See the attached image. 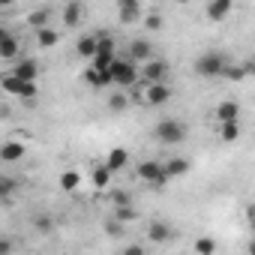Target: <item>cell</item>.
<instances>
[{
	"label": "cell",
	"mask_w": 255,
	"mask_h": 255,
	"mask_svg": "<svg viewBox=\"0 0 255 255\" xmlns=\"http://www.w3.org/2000/svg\"><path fill=\"white\" fill-rule=\"evenodd\" d=\"M111 78H114V87H135L141 84V69L132 57H126V60H114L111 63Z\"/></svg>",
	"instance_id": "obj_1"
},
{
	"label": "cell",
	"mask_w": 255,
	"mask_h": 255,
	"mask_svg": "<svg viewBox=\"0 0 255 255\" xmlns=\"http://www.w3.org/2000/svg\"><path fill=\"white\" fill-rule=\"evenodd\" d=\"M153 135H156L159 144H180V141L186 138V126H183V120H177V117H162V120L153 126Z\"/></svg>",
	"instance_id": "obj_2"
},
{
	"label": "cell",
	"mask_w": 255,
	"mask_h": 255,
	"mask_svg": "<svg viewBox=\"0 0 255 255\" xmlns=\"http://www.w3.org/2000/svg\"><path fill=\"white\" fill-rule=\"evenodd\" d=\"M225 66H228V60H225V54H219V51H204V54L195 60V72L204 75V78H216V75H222Z\"/></svg>",
	"instance_id": "obj_3"
},
{
	"label": "cell",
	"mask_w": 255,
	"mask_h": 255,
	"mask_svg": "<svg viewBox=\"0 0 255 255\" xmlns=\"http://www.w3.org/2000/svg\"><path fill=\"white\" fill-rule=\"evenodd\" d=\"M0 84H3V90L6 93H12V96H21V99H33L36 96V81H24V78H18L15 72L12 75H3V81H0Z\"/></svg>",
	"instance_id": "obj_4"
},
{
	"label": "cell",
	"mask_w": 255,
	"mask_h": 255,
	"mask_svg": "<svg viewBox=\"0 0 255 255\" xmlns=\"http://www.w3.org/2000/svg\"><path fill=\"white\" fill-rule=\"evenodd\" d=\"M147 105H165L171 99V87L168 81H156V84H147L144 81V96H141Z\"/></svg>",
	"instance_id": "obj_5"
},
{
	"label": "cell",
	"mask_w": 255,
	"mask_h": 255,
	"mask_svg": "<svg viewBox=\"0 0 255 255\" xmlns=\"http://www.w3.org/2000/svg\"><path fill=\"white\" fill-rule=\"evenodd\" d=\"M141 81H147V84L168 81V60H147L141 66Z\"/></svg>",
	"instance_id": "obj_6"
},
{
	"label": "cell",
	"mask_w": 255,
	"mask_h": 255,
	"mask_svg": "<svg viewBox=\"0 0 255 255\" xmlns=\"http://www.w3.org/2000/svg\"><path fill=\"white\" fill-rule=\"evenodd\" d=\"M117 12L123 24H135L141 18V0H117Z\"/></svg>",
	"instance_id": "obj_7"
},
{
	"label": "cell",
	"mask_w": 255,
	"mask_h": 255,
	"mask_svg": "<svg viewBox=\"0 0 255 255\" xmlns=\"http://www.w3.org/2000/svg\"><path fill=\"white\" fill-rule=\"evenodd\" d=\"M231 6H234V0H210L207 3V18L210 21H225L231 15Z\"/></svg>",
	"instance_id": "obj_8"
},
{
	"label": "cell",
	"mask_w": 255,
	"mask_h": 255,
	"mask_svg": "<svg viewBox=\"0 0 255 255\" xmlns=\"http://www.w3.org/2000/svg\"><path fill=\"white\" fill-rule=\"evenodd\" d=\"M84 81L90 84V87H111L114 84V78H111V72H105V69H96V66H90L87 72H84Z\"/></svg>",
	"instance_id": "obj_9"
},
{
	"label": "cell",
	"mask_w": 255,
	"mask_h": 255,
	"mask_svg": "<svg viewBox=\"0 0 255 255\" xmlns=\"http://www.w3.org/2000/svg\"><path fill=\"white\" fill-rule=\"evenodd\" d=\"M216 123H225V120H240V105L234 102V99H225V102H219L216 105Z\"/></svg>",
	"instance_id": "obj_10"
},
{
	"label": "cell",
	"mask_w": 255,
	"mask_h": 255,
	"mask_svg": "<svg viewBox=\"0 0 255 255\" xmlns=\"http://www.w3.org/2000/svg\"><path fill=\"white\" fill-rule=\"evenodd\" d=\"M150 54H153V48H150L147 39H132V42H129V57H132L135 63H147Z\"/></svg>",
	"instance_id": "obj_11"
},
{
	"label": "cell",
	"mask_w": 255,
	"mask_h": 255,
	"mask_svg": "<svg viewBox=\"0 0 255 255\" xmlns=\"http://www.w3.org/2000/svg\"><path fill=\"white\" fill-rule=\"evenodd\" d=\"M171 234H174V231H171L168 222H159V219H156V222L147 225V237H150L153 243H165V240H171Z\"/></svg>",
	"instance_id": "obj_12"
},
{
	"label": "cell",
	"mask_w": 255,
	"mask_h": 255,
	"mask_svg": "<svg viewBox=\"0 0 255 255\" xmlns=\"http://www.w3.org/2000/svg\"><path fill=\"white\" fill-rule=\"evenodd\" d=\"M81 12H84V6L78 3V0H69V3L63 6V24L66 27H78L81 24Z\"/></svg>",
	"instance_id": "obj_13"
},
{
	"label": "cell",
	"mask_w": 255,
	"mask_h": 255,
	"mask_svg": "<svg viewBox=\"0 0 255 255\" xmlns=\"http://www.w3.org/2000/svg\"><path fill=\"white\" fill-rule=\"evenodd\" d=\"M240 132H243V126H240V120H225V123H219V138H222L225 144L237 141V138H240Z\"/></svg>",
	"instance_id": "obj_14"
},
{
	"label": "cell",
	"mask_w": 255,
	"mask_h": 255,
	"mask_svg": "<svg viewBox=\"0 0 255 255\" xmlns=\"http://www.w3.org/2000/svg\"><path fill=\"white\" fill-rule=\"evenodd\" d=\"M0 159H3V162H18V159H24V144H21V141H6L3 147H0Z\"/></svg>",
	"instance_id": "obj_15"
},
{
	"label": "cell",
	"mask_w": 255,
	"mask_h": 255,
	"mask_svg": "<svg viewBox=\"0 0 255 255\" xmlns=\"http://www.w3.org/2000/svg\"><path fill=\"white\" fill-rule=\"evenodd\" d=\"M18 54V42H15V36L9 33V30H3L0 33V57L3 60H12Z\"/></svg>",
	"instance_id": "obj_16"
},
{
	"label": "cell",
	"mask_w": 255,
	"mask_h": 255,
	"mask_svg": "<svg viewBox=\"0 0 255 255\" xmlns=\"http://www.w3.org/2000/svg\"><path fill=\"white\" fill-rule=\"evenodd\" d=\"M111 168H108V162H102V165H93V174H90V180H93V186L96 189H108V183H111Z\"/></svg>",
	"instance_id": "obj_17"
},
{
	"label": "cell",
	"mask_w": 255,
	"mask_h": 255,
	"mask_svg": "<svg viewBox=\"0 0 255 255\" xmlns=\"http://www.w3.org/2000/svg\"><path fill=\"white\" fill-rule=\"evenodd\" d=\"M96 51H99V36H81V39H78V57L93 60Z\"/></svg>",
	"instance_id": "obj_18"
},
{
	"label": "cell",
	"mask_w": 255,
	"mask_h": 255,
	"mask_svg": "<svg viewBox=\"0 0 255 255\" xmlns=\"http://www.w3.org/2000/svg\"><path fill=\"white\" fill-rule=\"evenodd\" d=\"M18 78H24V81H36V75H39V66H36V60H21V63H15V69H12Z\"/></svg>",
	"instance_id": "obj_19"
},
{
	"label": "cell",
	"mask_w": 255,
	"mask_h": 255,
	"mask_svg": "<svg viewBox=\"0 0 255 255\" xmlns=\"http://www.w3.org/2000/svg\"><path fill=\"white\" fill-rule=\"evenodd\" d=\"M105 162H108L111 171H120V168H126V162H129V153H126L123 147H114V150L105 156Z\"/></svg>",
	"instance_id": "obj_20"
},
{
	"label": "cell",
	"mask_w": 255,
	"mask_h": 255,
	"mask_svg": "<svg viewBox=\"0 0 255 255\" xmlns=\"http://www.w3.org/2000/svg\"><path fill=\"white\" fill-rule=\"evenodd\" d=\"M162 165H165V171H168V177H171V180H174V177H183V174L192 168V165H189V159H180V156H177V159H168V162H162Z\"/></svg>",
	"instance_id": "obj_21"
},
{
	"label": "cell",
	"mask_w": 255,
	"mask_h": 255,
	"mask_svg": "<svg viewBox=\"0 0 255 255\" xmlns=\"http://www.w3.org/2000/svg\"><path fill=\"white\" fill-rule=\"evenodd\" d=\"M57 39H60V36H57V30H51V27H39V30H36V42H39L42 48H54Z\"/></svg>",
	"instance_id": "obj_22"
},
{
	"label": "cell",
	"mask_w": 255,
	"mask_h": 255,
	"mask_svg": "<svg viewBox=\"0 0 255 255\" xmlns=\"http://www.w3.org/2000/svg\"><path fill=\"white\" fill-rule=\"evenodd\" d=\"M48 18H51V12H48V9H33V12L27 15V24L39 30V27H48Z\"/></svg>",
	"instance_id": "obj_23"
},
{
	"label": "cell",
	"mask_w": 255,
	"mask_h": 255,
	"mask_svg": "<svg viewBox=\"0 0 255 255\" xmlns=\"http://www.w3.org/2000/svg\"><path fill=\"white\" fill-rule=\"evenodd\" d=\"M78 183H81V174H78V171H63V174H60V189H63V192L78 189Z\"/></svg>",
	"instance_id": "obj_24"
},
{
	"label": "cell",
	"mask_w": 255,
	"mask_h": 255,
	"mask_svg": "<svg viewBox=\"0 0 255 255\" xmlns=\"http://www.w3.org/2000/svg\"><path fill=\"white\" fill-rule=\"evenodd\" d=\"M33 228L45 234V231H51V228H54V219H51L48 213H33Z\"/></svg>",
	"instance_id": "obj_25"
},
{
	"label": "cell",
	"mask_w": 255,
	"mask_h": 255,
	"mask_svg": "<svg viewBox=\"0 0 255 255\" xmlns=\"http://www.w3.org/2000/svg\"><path fill=\"white\" fill-rule=\"evenodd\" d=\"M192 249H195L198 255H210V252H216V240H210V237H198V240L192 243Z\"/></svg>",
	"instance_id": "obj_26"
},
{
	"label": "cell",
	"mask_w": 255,
	"mask_h": 255,
	"mask_svg": "<svg viewBox=\"0 0 255 255\" xmlns=\"http://www.w3.org/2000/svg\"><path fill=\"white\" fill-rule=\"evenodd\" d=\"M126 105H129L126 93H111V96H108V108H111V111H126Z\"/></svg>",
	"instance_id": "obj_27"
},
{
	"label": "cell",
	"mask_w": 255,
	"mask_h": 255,
	"mask_svg": "<svg viewBox=\"0 0 255 255\" xmlns=\"http://www.w3.org/2000/svg\"><path fill=\"white\" fill-rule=\"evenodd\" d=\"M138 213L132 210V204H123V207H117V219H123V222H132Z\"/></svg>",
	"instance_id": "obj_28"
},
{
	"label": "cell",
	"mask_w": 255,
	"mask_h": 255,
	"mask_svg": "<svg viewBox=\"0 0 255 255\" xmlns=\"http://www.w3.org/2000/svg\"><path fill=\"white\" fill-rule=\"evenodd\" d=\"M222 75H225V78H231V81H240V78L246 75V69H243V66H231V63H228Z\"/></svg>",
	"instance_id": "obj_29"
},
{
	"label": "cell",
	"mask_w": 255,
	"mask_h": 255,
	"mask_svg": "<svg viewBox=\"0 0 255 255\" xmlns=\"http://www.w3.org/2000/svg\"><path fill=\"white\" fill-rule=\"evenodd\" d=\"M105 231H108L111 237L123 234V219H117V216H114V219H108V222H105Z\"/></svg>",
	"instance_id": "obj_30"
},
{
	"label": "cell",
	"mask_w": 255,
	"mask_h": 255,
	"mask_svg": "<svg viewBox=\"0 0 255 255\" xmlns=\"http://www.w3.org/2000/svg\"><path fill=\"white\" fill-rule=\"evenodd\" d=\"M144 27H147V30H159V27H162V18H159V12H150V15H144Z\"/></svg>",
	"instance_id": "obj_31"
},
{
	"label": "cell",
	"mask_w": 255,
	"mask_h": 255,
	"mask_svg": "<svg viewBox=\"0 0 255 255\" xmlns=\"http://www.w3.org/2000/svg\"><path fill=\"white\" fill-rule=\"evenodd\" d=\"M12 186H15V183H12V177H0V195H3V198L12 192Z\"/></svg>",
	"instance_id": "obj_32"
},
{
	"label": "cell",
	"mask_w": 255,
	"mask_h": 255,
	"mask_svg": "<svg viewBox=\"0 0 255 255\" xmlns=\"http://www.w3.org/2000/svg\"><path fill=\"white\" fill-rule=\"evenodd\" d=\"M246 222H249V228L255 231V201H249V204H246Z\"/></svg>",
	"instance_id": "obj_33"
},
{
	"label": "cell",
	"mask_w": 255,
	"mask_h": 255,
	"mask_svg": "<svg viewBox=\"0 0 255 255\" xmlns=\"http://www.w3.org/2000/svg\"><path fill=\"white\" fill-rule=\"evenodd\" d=\"M114 204H117V207H123V204H132L129 192H114Z\"/></svg>",
	"instance_id": "obj_34"
},
{
	"label": "cell",
	"mask_w": 255,
	"mask_h": 255,
	"mask_svg": "<svg viewBox=\"0 0 255 255\" xmlns=\"http://www.w3.org/2000/svg\"><path fill=\"white\" fill-rule=\"evenodd\" d=\"M12 252V243L9 240H0V255H9Z\"/></svg>",
	"instance_id": "obj_35"
},
{
	"label": "cell",
	"mask_w": 255,
	"mask_h": 255,
	"mask_svg": "<svg viewBox=\"0 0 255 255\" xmlns=\"http://www.w3.org/2000/svg\"><path fill=\"white\" fill-rule=\"evenodd\" d=\"M0 6H3V9H6V6H12V0H0Z\"/></svg>",
	"instance_id": "obj_36"
},
{
	"label": "cell",
	"mask_w": 255,
	"mask_h": 255,
	"mask_svg": "<svg viewBox=\"0 0 255 255\" xmlns=\"http://www.w3.org/2000/svg\"><path fill=\"white\" fill-rule=\"evenodd\" d=\"M249 252H252V255H255V240H252V243H249Z\"/></svg>",
	"instance_id": "obj_37"
},
{
	"label": "cell",
	"mask_w": 255,
	"mask_h": 255,
	"mask_svg": "<svg viewBox=\"0 0 255 255\" xmlns=\"http://www.w3.org/2000/svg\"><path fill=\"white\" fill-rule=\"evenodd\" d=\"M177 3H189V0H177Z\"/></svg>",
	"instance_id": "obj_38"
}]
</instances>
